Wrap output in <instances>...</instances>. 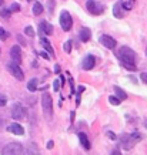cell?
I'll list each match as a JSON object with an SVG mask.
<instances>
[{"label":"cell","instance_id":"3957f363","mask_svg":"<svg viewBox=\"0 0 147 155\" xmlns=\"http://www.w3.org/2000/svg\"><path fill=\"white\" fill-rule=\"evenodd\" d=\"M23 152V145L19 142H10V144L3 147V150H2V155H22Z\"/></svg>","mask_w":147,"mask_h":155},{"label":"cell","instance_id":"4fadbf2b","mask_svg":"<svg viewBox=\"0 0 147 155\" xmlns=\"http://www.w3.org/2000/svg\"><path fill=\"white\" fill-rule=\"evenodd\" d=\"M113 14H114V17H117V19H123V17H124V9H123L121 2H117V3L114 5Z\"/></svg>","mask_w":147,"mask_h":155},{"label":"cell","instance_id":"7bdbcfd3","mask_svg":"<svg viewBox=\"0 0 147 155\" xmlns=\"http://www.w3.org/2000/svg\"><path fill=\"white\" fill-rule=\"evenodd\" d=\"M29 2H30V0H29Z\"/></svg>","mask_w":147,"mask_h":155},{"label":"cell","instance_id":"484cf974","mask_svg":"<svg viewBox=\"0 0 147 155\" xmlns=\"http://www.w3.org/2000/svg\"><path fill=\"white\" fill-rule=\"evenodd\" d=\"M7 38H9V33L3 27H0V40H7Z\"/></svg>","mask_w":147,"mask_h":155},{"label":"cell","instance_id":"7a4b0ae2","mask_svg":"<svg viewBox=\"0 0 147 155\" xmlns=\"http://www.w3.org/2000/svg\"><path fill=\"white\" fill-rule=\"evenodd\" d=\"M138 141H142V135L138 132H133V134H124L120 137V144L124 150H132Z\"/></svg>","mask_w":147,"mask_h":155},{"label":"cell","instance_id":"f35d334b","mask_svg":"<svg viewBox=\"0 0 147 155\" xmlns=\"http://www.w3.org/2000/svg\"><path fill=\"white\" fill-rule=\"evenodd\" d=\"M70 120H71V121L74 120V113H71V114H70Z\"/></svg>","mask_w":147,"mask_h":155},{"label":"cell","instance_id":"4dcf8cb0","mask_svg":"<svg viewBox=\"0 0 147 155\" xmlns=\"http://www.w3.org/2000/svg\"><path fill=\"white\" fill-rule=\"evenodd\" d=\"M106 135L109 137L110 140H113V141H114V140H117V137L114 135V134H113V132H111V131H106Z\"/></svg>","mask_w":147,"mask_h":155},{"label":"cell","instance_id":"e575fe53","mask_svg":"<svg viewBox=\"0 0 147 155\" xmlns=\"http://www.w3.org/2000/svg\"><path fill=\"white\" fill-rule=\"evenodd\" d=\"M83 91H84V87H79V88H77V94H81Z\"/></svg>","mask_w":147,"mask_h":155},{"label":"cell","instance_id":"2e32d148","mask_svg":"<svg viewBox=\"0 0 147 155\" xmlns=\"http://www.w3.org/2000/svg\"><path fill=\"white\" fill-rule=\"evenodd\" d=\"M40 30H42L46 36L53 34V26L50 23H47V21H42V23H40Z\"/></svg>","mask_w":147,"mask_h":155},{"label":"cell","instance_id":"836d02e7","mask_svg":"<svg viewBox=\"0 0 147 155\" xmlns=\"http://www.w3.org/2000/svg\"><path fill=\"white\" fill-rule=\"evenodd\" d=\"M142 80L144 81V83H147V73H143L142 74Z\"/></svg>","mask_w":147,"mask_h":155},{"label":"cell","instance_id":"7c38bea8","mask_svg":"<svg viewBox=\"0 0 147 155\" xmlns=\"http://www.w3.org/2000/svg\"><path fill=\"white\" fill-rule=\"evenodd\" d=\"M7 131L14 134V135H23L24 134L23 127H22L20 124H16V122H14V124H10L9 127H7Z\"/></svg>","mask_w":147,"mask_h":155},{"label":"cell","instance_id":"83f0119b","mask_svg":"<svg viewBox=\"0 0 147 155\" xmlns=\"http://www.w3.org/2000/svg\"><path fill=\"white\" fill-rule=\"evenodd\" d=\"M7 104V97L5 94H0V107H5Z\"/></svg>","mask_w":147,"mask_h":155},{"label":"cell","instance_id":"d4e9b609","mask_svg":"<svg viewBox=\"0 0 147 155\" xmlns=\"http://www.w3.org/2000/svg\"><path fill=\"white\" fill-rule=\"evenodd\" d=\"M71 47H73V43H71V40H67L66 43H64V46H63V48H64V51L69 54V53H71Z\"/></svg>","mask_w":147,"mask_h":155},{"label":"cell","instance_id":"52a82bcc","mask_svg":"<svg viewBox=\"0 0 147 155\" xmlns=\"http://www.w3.org/2000/svg\"><path fill=\"white\" fill-rule=\"evenodd\" d=\"M86 7L87 10L90 12L91 14H94V16H99L104 12V6L99 3V2H96V0H89L87 3H86Z\"/></svg>","mask_w":147,"mask_h":155},{"label":"cell","instance_id":"8fae6325","mask_svg":"<svg viewBox=\"0 0 147 155\" xmlns=\"http://www.w3.org/2000/svg\"><path fill=\"white\" fill-rule=\"evenodd\" d=\"M96 64V57L91 56V54H87V56L83 58V63H81V67L84 70H91Z\"/></svg>","mask_w":147,"mask_h":155},{"label":"cell","instance_id":"9a60e30c","mask_svg":"<svg viewBox=\"0 0 147 155\" xmlns=\"http://www.w3.org/2000/svg\"><path fill=\"white\" fill-rule=\"evenodd\" d=\"M79 140H80V144L83 145V148L84 150H90V141H89V138H87V135H86L84 132H79Z\"/></svg>","mask_w":147,"mask_h":155},{"label":"cell","instance_id":"7402d4cb","mask_svg":"<svg viewBox=\"0 0 147 155\" xmlns=\"http://www.w3.org/2000/svg\"><path fill=\"white\" fill-rule=\"evenodd\" d=\"M42 13H43V6L40 5L39 2H36V3L33 5V14L37 16V14H42Z\"/></svg>","mask_w":147,"mask_h":155},{"label":"cell","instance_id":"4316f807","mask_svg":"<svg viewBox=\"0 0 147 155\" xmlns=\"http://www.w3.org/2000/svg\"><path fill=\"white\" fill-rule=\"evenodd\" d=\"M0 17H3V19H9L10 17V10L3 9L2 12H0Z\"/></svg>","mask_w":147,"mask_h":155},{"label":"cell","instance_id":"603a6c76","mask_svg":"<svg viewBox=\"0 0 147 155\" xmlns=\"http://www.w3.org/2000/svg\"><path fill=\"white\" fill-rule=\"evenodd\" d=\"M109 103L111 104V105H119V104L121 103V100L117 98L116 95H110V97H109Z\"/></svg>","mask_w":147,"mask_h":155},{"label":"cell","instance_id":"f546056e","mask_svg":"<svg viewBox=\"0 0 147 155\" xmlns=\"http://www.w3.org/2000/svg\"><path fill=\"white\" fill-rule=\"evenodd\" d=\"M10 10H12V12H20V6L17 5V3H13V5L10 6Z\"/></svg>","mask_w":147,"mask_h":155},{"label":"cell","instance_id":"5b68a950","mask_svg":"<svg viewBox=\"0 0 147 155\" xmlns=\"http://www.w3.org/2000/svg\"><path fill=\"white\" fill-rule=\"evenodd\" d=\"M12 117H13V120H16V121H23V120H26V110H24V107L20 103L13 104V107H12Z\"/></svg>","mask_w":147,"mask_h":155},{"label":"cell","instance_id":"30bf717a","mask_svg":"<svg viewBox=\"0 0 147 155\" xmlns=\"http://www.w3.org/2000/svg\"><path fill=\"white\" fill-rule=\"evenodd\" d=\"M10 57H12L13 63L20 66V63H22V48L19 46H13V47L10 48Z\"/></svg>","mask_w":147,"mask_h":155},{"label":"cell","instance_id":"9c48e42d","mask_svg":"<svg viewBox=\"0 0 147 155\" xmlns=\"http://www.w3.org/2000/svg\"><path fill=\"white\" fill-rule=\"evenodd\" d=\"M99 41H100V44H103L106 48H114L116 47V40H114L111 36H107V34H103V36H100V38H99Z\"/></svg>","mask_w":147,"mask_h":155},{"label":"cell","instance_id":"6da1fadb","mask_svg":"<svg viewBox=\"0 0 147 155\" xmlns=\"http://www.w3.org/2000/svg\"><path fill=\"white\" fill-rule=\"evenodd\" d=\"M117 56H119L121 64H123L127 70H133V71L136 70V53H134L132 48H128L127 46H123V47L119 50Z\"/></svg>","mask_w":147,"mask_h":155},{"label":"cell","instance_id":"1f68e13d","mask_svg":"<svg viewBox=\"0 0 147 155\" xmlns=\"http://www.w3.org/2000/svg\"><path fill=\"white\" fill-rule=\"evenodd\" d=\"M47 2H49V5H50V13H52L53 7H54V2H53V0H47Z\"/></svg>","mask_w":147,"mask_h":155},{"label":"cell","instance_id":"60d3db41","mask_svg":"<svg viewBox=\"0 0 147 155\" xmlns=\"http://www.w3.org/2000/svg\"><path fill=\"white\" fill-rule=\"evenodd\" d=\"M146 56H147V47H146Z\"/></svg>","mask_w":147,"mask_h":155},{"label":"cell","instance_id":"74e56055","mask_svg":"<svg viewBox=\"0 0 147 155\" xmlns=\"http://www.w3.org/2000/svg\"><path fill=\"white\" fill-rule=\"evenodd\" d=\"M40 56H42L43 58H49V54H47V53H40Z\"/></svg>","mask_w":147,"mask_h":155},{"label":"cell","instance_id":"b9f144b4","mask_svg":"<svg viewBox=\"0 0 147 155\" xmlns=\"http://www.w3.org/2000/svg\"><path fill=\"white\" fill-rule=\"evenodd\" d=\"M146 127H147V121H146Z\"/></svg>","mask_w":147,"mask_h":155},{"label":"cell","instance_id":"f1b7e54d","mask_svg":"<svg viewBox=\"0 0 147 155\" xmlns=\"http://www.w3.org/2000/svg\"><path fill=\"white\" fill-rule=\"evenodd\" d=\"M60 87H62V81L56 80V81H54V84H53V90H54V91H59V88H60Z\"/></svg>","mask_w":147,"mask_h":155},{"label":"cell","instance_id":"d6a6232c","mask_svg":"<svg viewBox=\"0 0 147 155\" xmlns=\"http://www.w3.org/2000/svg\"><path fill=\"white\" fill-rule=\"evenodd\" d=\"M54 73H56V74H60V66H59V64L54 66Z\"/></svg>","mask_w":147,"mask_h":155},{"label":"cell","instance_id":"e0dca14e","mask_svg":"<svg viewBox=\"0 0 147 155\" xmlns=\"http://www.w3.org/2000/svg\"><path fill=\"white\" fill-rule=\"evenodd\" d=\"M23 155H39V150L36 144H29V147L26 148V151L23 152Z\"/></svg>","mask_w":147,"mask_h":155},{"label":"cell","instance_id":"ba28073f","mask_svg":"<svg viewBox=\"0 0 147 155\" xmlns=\"http://www.w3.org/2000/svg\"><path fill=\"white\" fill-rule=\"evenodd\" d=\"M7 70H9V73L13 75L16 80H20V81H22L24 78V73L22 71V68L19 67V64H16V63H13V61L7 64Z\"/></svg>","mask_w":147,"mask_h":155},{"label":"cell","instance_id":"d6986e66","mask_svg":"<svg viewBox=\"0 0 147 155\" xmlns=\"http://www.w3.org/2000/svg\"><path fill=\"white\" fill-rule=\"evenodd\" d=\"M37 78H32V80L27 83V90L29 91H32V93H34L36 90H37Z\"/></svg>","mask_w":147,"mask_h":155},{"label":"cell","instance_id":"d590c367","mask_svg":"<svg viewBox=\"0 0 147 155\" xmlns=\"http://www.w3.org/2000/svg\"><path fill=\"white\" fill-rule=\"evenodd\" d=\"M53 145H54V144H53V141H49L47 142V148H49V150H52Z\"/></svg>","mask_w":147,"mask_h":155},{"label":"cell","instance_id":"ac0fdd59","mask_svg":"<svg viewBox=\"0 0 147 155\" xmlns=\"http://www.w3.org/2000/svg\"><path fill=\"white\" fill-rule=\"evenodd\" d=\"M114 93H116V97H117V98H120L121 101L127 98V94H126V91H123V90L120 88V87H117V85L114 87Z\"/></svg>","mask_w":147,"mask_h":155},{"label":"cell","instance_id":"277c9868","mask_svg":"<svg viewBox=\"0 0 147 155\" xmlns=\"http://www.w3.org/2000/svg\"><path fill=\"white\" fill-rule=\"evenodd\" d=\"M42 108L43 113L47 118H50L53 115V100L50 97L49 93H43L42 95Z\"/></svg>","mask_w":147,"mask_h":155},{"label":"cell","instance_id":"8d00e7d4","mask_svg":"<svg viewBox=\"0 0 147 155\" xmlns=\"http://www.w3.org/2000/svg\"><path fill=\"white\" fill-rule=\"evenodd\" d=\"M111 155H121V152H120L119 150H114L113 152H111Z\"/></svg>","mask_w":147,"mask_h":155},{"label":"cell","instance_id":"44dd1931","mask_svg":"<svg viewBox=\"0 0 147 155\" xmlns=\"http://www.w3.org/2000/svg\"><path fill=\"white\" fill-rule=\"evenodd\" d=\"M134 2L136 0H121V5H123L124 10H132L134 6Z\"/></svg>","mask_w":147,"mask_h":155},{"label":"cell","instance_id":"5bb4252c","mask_svg":"<svg viewBox=\"0 0 147 155\" xmlns=\"http://www.w3.org/2000/svg\"><path fill=\"white\" fill-rule=\"evenodd\" d=\"M79 37H80V40L83 43L86 41H89L91 37V31H90V28H87V27H83L80 30V33H79Z\"/></svg>","mask_w":147,"mask_h":155},{"label":"cell","instance_id":"ab89813d","mask_svg":"<svg viewBox=\"0 0 147 155\" xmlns=\"http://www.w3.org/2000/svg\"><path fill=\"white\" fill-rule=\"evenodd\" d=\"M2 5H3V0H0V6H2Z\"/></svg>","mask_w":147,"mask_h":155},{"label":"cell","instance_id":"cb8c5ba5","mask_svg":"<svg viewBox=\"0 0 147 155\" xmlns=\"http://www.w3.org/2000/svg\"><path fill=\"white\" fill-rule=\"evenodd\" d=\"M24 33H26V36H29V37H34V30L32 26H26V27H24Z\"/></svg>","mask_w":147,"mask_h":155},{"label":"cell","instance_id":"ffe728a7","mask_svg":"<svg viewBox=\"0 0 147 155\" xmlns=\"http://www.w3.org/2000/svg\"><path fill=\"white\" fill-rule=\"evenodd\" d=\"M42 46L44 47V50H47V51L50 53V56H53V54H54V51H53V48H52V44L49 43L47 38H42Z\"/></svg>","mask_w":147,"mask_h":155},{"label":"cell","instance_id":"8992f818","mask_svg":"<svg viewBox=\"0 0 147 155\" xmlns=\"http://www.w3.org/2000/svg\"><path fill=\"white\" fill-rule=\"evenodd\" d=\"M60 26L64 31H69L71 30V26H73V19H71V14L67 12V10H63L60 13Z\"/></svg>","mask_w":147,"mask_h":155}]
</instances>
